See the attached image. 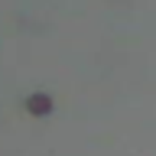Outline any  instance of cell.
Listing matches in <instances>:
<instances>
[{"instance_id": "1", "label": "cell", "mask_w": 156, "mask_h": 156, "mask_svg": "<svg viewBox=\"0 0 156 156\" xmlns=\"http://www.w3.org/2000/svg\"><path fill=\"white\" fill-rule=\"evenodd\" d=\"M29 111H33V114H49V111H52V101H49L46 94H36V98H29Z\"/></svg>"}]
</instances>
